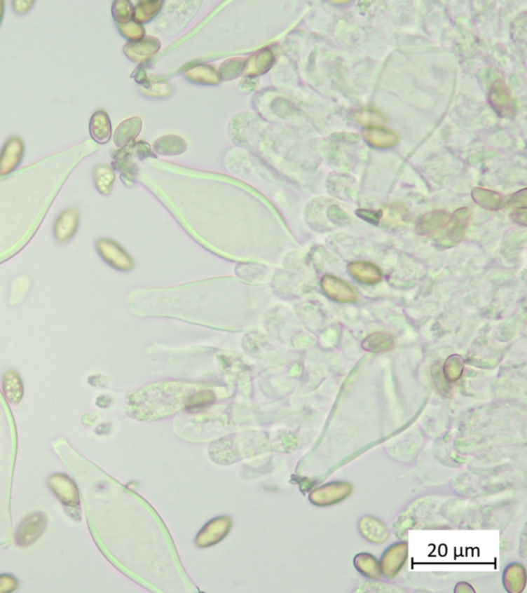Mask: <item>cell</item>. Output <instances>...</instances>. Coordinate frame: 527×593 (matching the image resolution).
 <instances>
[{"label": "cell", "mask_w": 527, "mask_h": 593, "mask_svg": "<svg viewBox=\"0 0 527 593\" xmlns=\"http://www.w3.org/2000/svg\"><path fill=\"white\" fill-rule=\"evenodd\" d=\"M48 519L45 514L36 511L28 514L18 526L15 533V541L19 547H28L34 544L45 533Z\"/></svg>", "instance_id": "3957f363"}, {"label": "cell", "mask_w": 527, "mask_h": 593, "mask_svg": "<svg viewBox=\"0 0 527 593\" xmlns=\"http://www.w3.org/2000/svg\"><path fill=\"white\" fill-rule=\"evenodd\" d=\"M162 1H140L134 8L133 17L136 23H148L161 12Z\"/></svg>", "instance_id": "d4e9b609"}, {"label": "cell", "mask_w": 527, "mask_h": 593, "mask_svg": "<svg viewBox=\"0 0 527 593\" xmlns=\"http://www.w3.org/2000/svg\"><path fill=\"white\" fill-rule=\"evenodd\" d=\"M111 14L118 24H126L131 21L134 14V8L130 1L118 0L111 6Z\"/></svg>", "instance_id": "83f0119b"}, {"label": "cell", "mask_w": 527, "mask_h": 593, "mask_svg": "<svg viewBox=\"0 0 527 593\" xmlns=\"http://www.w3.org/2000/svg\"><path fill=\"white\" fill-rule=\"evenodd\" d=\"M474 201L486 210H500L506 206V198L500 193L487 189L475 188L472 191Z\"/></svg>", "instance_id": "ffe728a7"}, {"label": "cell", "mask_w": 527, "mask_h": 593, "mask_svg": "<svg viewBox=\"0 0 527 593\" xmlns=\"http://www.w3.org/2000/svg\"><path fill=\"white\" fill-rule=\"evenodd\" d=\"M449 214L446 210H432L417 219L415 231L420 236H427L436 232L447 221Z\"/></svg>", "instance_id": "2e32d148"}, {"label": "cell", "mask_w": 527, "mask_h": 593, "mask_svg": "<svg viewBox=\"0 0 527 593\" xmlns=\"http://www.w3.org/2000/svg\"><path fill=\"white\" fill-rule=\"evenodd\" d=\"M34 4V0H13L12 8L17 15L22 16L29 13Z\"/></svg>", "instance_id": "d590c367"}, {"label": "cell", "mask_w": 527, "mask_h": 593, "mask_svg": "<svg viewBox=\"0 0 527 593\" xmlns=\"http://www.w3.org/2000/svg\"><path fill=\"white\" fill-rule=\"evenodd\" d=\"M96 248H97L99 254L101 258L105 261L109 265L113 266L116 269H123L126 265V254L124 250L121 248L118 243L111 239H99L96 243Z\"/></svg>", "instance_id": "5bb4252c"}, {"label": "cell", "mask_w": 527, "mask_h": 593, "mask_svg": "<svg viewBox=\"0 0 527 593\" xmlns=\"http://www.w3.org/2000/svg\"><path fill=\"white\" fill-rule=\"evenodd\" d=\"M362 348L370 353H382L390 350L395 346V337L390 334L377 332L364 338Z\"/></svg>", "instance_id": "603a6c76"}, {"label": "cell", "mask_w": 527, "mask_h": 593, "mask_svg": "<svg viewBox=\"0 0 527 593\" xmlns=\"http://www.w3.org/2000/svg\"><path fill=\"white\" fill-rule=\"evenodd\" d=\"M118 30L125 39L130 41H139L144 39L146 29L136 22H128L126 24H118Z\"/></svg>", "instance_id": "f546056e"}, {"label": "cell", "mask_w": 527, "mask_h": 593, "mask_svg": "<svg viewBox=\"0 0 527 593\" xmlns=\"http://www.w3.org/2000/svg\"><path fill=\"white\" fill-rule=\"evenodd\" d=\"M132 155H133V142L124 148L118 149L113 154V168L122 172V179L127 184L129 182L133 181L132 177L137 172Z\"/></svg>", "instance_id": "4fadbf2b"}, {"label": "cell", "mask_w": 527, "mask_h": 593, "mask_svg": "<svg viewBox=\"0 0 527 593\" xmlns=\"http://www.w3.org/2000/svg\"><path fill=\"white\" fill-rule=\"evenodd\" d=\"M512 219L520 225L526 226V207L517 208V210H514L513 214H512Z\"/></svg>", "instance_id": "74e56055"}, {"label": "cell", "mask_w": 527, "mask_h": 593, "mask_svg": "<svg viewBox=\"0 0 527 593\" xmlns=\"http://www.w3.org/2000/svg\"><path fill=\"white\" fill-rule=\"evenodd\" d=\"M188 79L193 82L198 83H207V85H215L221 82L219 70L215 69L212 65H199L191 68L186 72Z\"/></svg>", "instance_id": "cb8c5ba5"}, {"label": "cell", "mask_w": 527, "mask_h": 593, "mask_svg": "<svg viewBox=\"0 0 527 593\" xmlns=\"http://www.w3.org/2000/svg\"><path fill=\"white\" fill-rule=\"evenodd\" d=\"M357 215L360 219H364L368 223L378 225L380 219L383 217V212L382 210H369L361 208V210H357Z\"/></svg>", "instance_id": "1f68e13d"}, {"label": "cell", "mask_w": 527, "mask_h": 593, "mask_svg": "<svg viewBox=\"0 0 527 593\" xmlns=\"http://www.w3.org/2000/svg\"><path fill=\"white\" fill-rule=\"evenodd\" d=\"M133 154L137 156L139 159H146V158H155L156 155L153 153L151 146L144 142H133Z\"/></svg>", "instance_id": "836d02e7"}, {"label": "cell", "mask_w": 527, "mask_h": 593, "mask_svg": "<svg viewBox=\"0 0 527 593\" xmlns=\"http://www.w3.org/2000/svg\"><path fill=\"white\" fill-rule=\"evenodd\" d=\"M445 374L448 379L456 381L463 373V360L460 355H451L445 362Z\"/></svg>", "instance_id": "4dcf8cb0"}, {"label": "cell", "mask_w": 527, "mask_h": 593, "mask_svg": "<svg viewBox=\"0 0 527 593\" xmlns=\"http://www.w3.org/2000/svg\"><path fill=\"white\" fill-rule=\"evenodd\" d=\"M25 157V144L19 136H11L0 149V177L14 172Z\"/></svg>", "instance_id": "277c9868"}, {"label": "cell", "mask_w": 527, "mask_h": 593, "mask_svg": "<svg viewBox=\"0 0 527 593\" xmlns=\"http://www.w3.org/2000/svg\"><path fill=\"white\" fill-rule=\"evenodd\" d=\"M135 395L146 399L144 409L135 414V417L144 414V418H162L172 414L177 410L181 409L182 406H186L192 397L190 395V388L177 383L151 386V388L139 390L137 394L135 393Z\"/></svg>", "instance_id": "6da1fadb"}, {"label": "cell", "mask_w": 527, "mask_h": 593, "mask_svg": "<svg viewBox=\"0 0 527 593\" xmlns=\"http://www.w3.org/2000/svg\"><path fill=\"white\" fill-rule=\"evenodd\" d=\"M355 120L364 126H382L385 124L386 118L376 109H362L355 111Z\"/></svg>", "instance_id": "484cf974"}, {"label": "cell", "mask_w": 527, "mask_h": 593, "mask_svg": "<svg viewBox=\"0 0 527 593\" xmlns=\"http://www.w3.org/2000/svg\"><path fill=\"white\" fill-rule=\"evenodd\" d=\"M245 61L240 58H233L225 61L219 69V78L223 81H231L242 74Z\"/></svg>", "instance_id": "4316f807"}, {"label": "cell", "mask_w": 527, "mask_h": 593, "mask_svg": "<svg viewBox=\"0 0 527 593\" xmlns=\"http://www.w3.org/2000/svg\"><path fill=\"white\" fill-rule=\"evenodd\" d=\"M322 287L329 298L338 302H355L359 296L357 291L348 282L336 276H324L322 280Z\"/></svg>", "instance_id": "ba28073f"}, {"label": "cell", "mask_w": 527, "mask_h": 593, "mask_svg": "<svg viewBox=\"0 0 527 593\" xmlns=\"http://www.w3.org/2000/svg\"><path fill=\"white\" fill-rule=\"evenodd\" d=\"M142 121L138 116L128 118L121 123L120 126L116 128L115 135H114V142L118 149L124 148L128 146L132 142H134L140 130H142Z\"/></svg>", "instance_id": "9a60e30c"}, {"label": "cell", "mask_w": 527, "mask_h": 593, "mask_svg": "<svg viewBox=\"0 0 527 593\" xmlns=\"http://www.w3.org/2000/svg\"><path fill=\"white\" fill-rule=\"evenodd\" d=\"M275 54L270 48L254 53L245 61L242 74L248 78L263 76L275 63Z\"/></svg>", "instance_id": "30bf717a"}, {"label": "cell", "mask_w": 527, "mask_h": 593, "mask_svg": "<svg viewBox=\"0 0 527 593\" xmlns=\"http://www.w3.org/2000/svg\"><path fill=\"white\" fill-rule=\"evenodd\" d=\"M351 275L366 285H376L382 280V272L378 266L369 262H353L349 264Z\"/></svg>", "instance_id": "e0dca14e"}, {"label": "cell", "mask_w": 527, "mask_h": 593, "mask_svg": "<svg viewBox=\"0 0 527 593\" xmlns=\"http://www.w3.org/2000/svg\"><path fill=\"white\" fill-rule=\"evenodd\" d=\"M488 101L493 111L500 118H509L513 115L514 104L510 91L504 81L496 80L489 90Z\"/></svg>", "instance_id": "52a82bcc"}, {"label": "cell", "mask_w": 527, "mask_h": 593, "mask_svg": "<svg viewBox=\"0 0 527 593\" xmlns=\"http://www.w3.org/2000/svg\"><path fill=\"white\" fill-rule=\"evenodd\" d=\"M4 12H6V2L4 0H0V26L4 21Z\"/></svg>", "instance_id": "f35d334b"}, {"label": "cell", "mask_w": 527, "mask_h": 593, "mask_svg": "<svg viewBox=\"0 0 527 593\" xmlns=\"http://www.w3.org/2000/svg\"><path fill=\"white\" fill-rule=\"evenodd\" d=\"M2 392L11 404H19L22 401L24 395V386L21 376L17 371H6L2 379Z\"/></svg>", "instance_id": "ac0fdd59"}, {"label": "cell", "mask_w": 527, "mask_h": 593, "mask_svg": "<svg viewBox=\"0 0 527 593\" xmlns=\"http://www.w3.org/2000/svg\"><path fill=\"white\" fill-rule=\"evenodd\" d=\"M80 214L76 207H70L61 212L54 225V237L61 245L69 243L78 232Z\"/></svg>", "instance_id": "5b68a950"}, {"label": "cell", "mask_w": 527, "mask_h": 593, "mask_svg": "<svg viewBox=\"0 0 527 593\" xmlns=\"http://www.w3.org/2000/svg\"><path fill=\"white\" fill-rule=\"evenodd\" d=\"M471 212L469 208H458L448 217L444 229L437 237V243L443 247H456L463 240L469 228Z\"/></svg>", "instance_id": "7a4b0ae2"}, {"label": "cell", "mask_w": 527, "mask_h": 593, "mask_svg": "<svg viewBox=\"0 0 527 593\" xmlns=\"http://www.w3.org/2000/svg\"><path fill=\"white\" fill-rule=\"evenodd\" d=\"M200 6H201V2L194 1L188 2L186 8H166L163 13L160 14L157 22L167 21L168 19L169 22H173L170 34H174V32H179L182 28H184L188 24L193 16H195Z\"/></svg>", "instance_id": "9c48e42d"}, {"label": "cell", "mask_w": 527, "mask_h": 593, "mask_svg": "<svg viewBox=\"0 0 527 593\" xmlns=\"http://www.w3.org/2000/svg\"><path fill=\"white\" fill-rule=\"evenodd\" d=\"M50 489L56 498L66 506H78L80 503L76 483L64 474H55L49 478Z\"/></svg>", "instance_id": "8992f818"}, {"label": "cell", "mask_w": 527, "mask_h": 593, "mask_svg": "<svg viewBox=\"0 0 527 593\" xmlns=\"http://www.w3.org/2000/svg\"><path fill=\"white\" fill-rule=\"evenodd\" d=\"M90 135L94 142L105 144L111 137V122L109 114L103 109H98L91 116L89 124Z\"/></svg>", "instance_id": "7c38bea8"}, {"label": "cell", "mask_w": 527, "mask_h": 593, "mask_svg": "<svg viewBox=\"0 0 527 593\" xmlns=\"http://www.w3.org/2000/svg\"><path fill=\"white\" fill-rule=\"evenodd\" d=\"M527 189H522L519 192L506 198V206H514V207H526Z\"/></svg>", "instance_id": "d6a6232c"}, {"label": "cell", "mask_w": 527, "mask_h": 593, "mask_svg": "<svg viewBox=\"0 0 527 593\" xmlns=\"http://www.w3.org/2000/svg\"><path fill=\"white\" fill-rule=\"evenodd\" d=\"M258 87V81L254 78H245L239 83V90L242 93H250Z\"/></svg>", "instance_id": "8d00e7d4"}, {"label": "cell", "mask_w": 527, "mask_h": 593, "mask_svg": "<svg viewBox=\"0 0 527 593\" xmlns=\"http://www.w3.org/2000/svg\"><path fill=\"white\" fill-rule=\"evenodd\" d=\"M362 136L370 146L377 149L392 148L399 140V136L395 132L377 127L362 131Z\"/></svg>", "instance_id": "d6986e66"}, {"label": "cell", "mask_w": 527, "mask_h": 593, "mask_svg": "<svg viewBox=\"0 0 527 593\" xmlns=\"http://www.w3.org/2000/svg\"><path fill=\"white\" fill-rule=\"evenodd\" d=\"M153 151L159 155H181L186 151V144L182 137L175 135H165L158 138L153 146Z\"/></svg>", "instance_id": "44dd1931"}, {"label": "cell", "mask_w": 527, "mask_h": 593, "mask_svg": "<svg viewBox=\"0 0 527 593\" xmlns=\"http://www.w3.org/2000/svg\"><path fill=\"white\" fill-rule=\"evenodd\" d=\"M116 179L115 171L109 165H98L93 170V181L98 192L102 195L111 194L114 182Z\"/></svg>", "instance_id": "7402d4cb"}, {"label": "cell", "mask_w": 527, "mask_h": 593, "mask_svg": "<svg viewBox=\"0 0 527 593\" xmlns=\"http://www.w3.org/2000/svg\"><path fill=\"white\" fill-rule=\"evenodd\" d=\"M410 219V212L405 206L402 204L395 203L388 207L385 221L394 225H404Z\"/></svg>", "instance_id": "f1b7e54d"}, {"label": "cell", "mask_w": 527, "mask_h": 593, "mask_svg": "<svg viewBox=\"0 0 527 593\" xmlns=\"http://www.w3.org/2000/svg\"><path fill=\"white\" fill-rule=\"evenodd\" d=\"M18 587L16 578L12 575H0V593L15 592Z\"/></svg>", "instance_id": "e575fe53"}, {"label": "cell", "mask_w": 527, "mask_h": 593, "mask_svg": "<svg viewBox=\"0 0 527 593\" xmlns=\"http://www.w3.org/2000/svg\"><path fill=\"white\" fill-rule=\"evenodd\" d=\"M161 47L159 39L146 36L136 41H129L124 47V52L133 61H142L155 55Z\"/></svg>", "instance_id": "8fae6325"}]
</instances>
